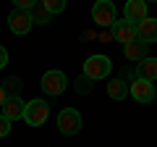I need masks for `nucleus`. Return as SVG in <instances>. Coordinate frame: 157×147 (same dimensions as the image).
Here are the masks:
<instances>
[{"label": "nucleus", "mask_w": 157, "mask_h": 147, "mask_svg": "<svg viewBox=\"0 0 157 147\" xmlns=\"http://www.w3.org/2000/svg\"><path fill=\"white\" fill-rule=\"evenodd\" d=\"M110 71H113V63L107 55H89L84 61V71L81 74H86L92 81H100V79H107Z\"/></svg>", "instance_id": "f257e3e1"}, {"label": "nucleus", "mask_w": 157, "mask_h": 147, "mask_svg": "<svg viewBox=\"0 0 157 147\" xmlns=\"http://www.w3.org/2000/svg\"><path fill=\"white\" fill-rule=\"evenodd\" d=\"M66 87H68V79H66V74L58 71V68H52V71H47L45 76H42V92H45V95H50V97L63 95V92H66Z\"/></svg>", "instance_id": "f03ea898"}, {"label": "nucleus", "mask_w": 157, "mask_h": 147, "mask_svg": "<svg viewBox=\"0 0 157 147\" xmlns=\"http://www.w3.org/2000/svg\"><path fill=\"white\" fill-rule=\"evenodd\" d=\"M50 116V105L45 100H29L26 102V110H24V121L29 126H42Z\"/></svg>", "instance_id": "7ed1b4c3"}, {"label": "nucleus", "mask_w": 157, "mask_h": 147, "mask_svg": "<svg viewBox=\"0 0 157 147\" xmlns=\"http://www.w3.org/2000/svg\"><path fill=\"white\" fill-rule=\"evenodd\" d=\"M58 129H60V134H66V137L78 134V131H81V113L73 110V108L60 110V113H58Z\"/></svg>", "instance_id": "20e7f679"}, {"label": "nucleus", "mask_w": 157, "mask_h": 147, "mask_svg": "<svg viewBox=\"0 0 157 147\" xmlns=\"http://www.w3.org/2000/svg\"><path fill=\"white\" fill-rule=\"evenodd\" d=\"M115 6H113L110 0H97L94 6H92V21L97 26H113L115 24Z\"/></svg>", "instance_id": "39448f33"}, {"label": "nucleus", "mask_w": 157, "mask_h": 147, "mask_svg": "<svg viewBox=\"0 0 157 147\" xmlns=\"http://www.w3.org/2000/svg\"><path fill=\"white\" fill-rule=\"evenodd\" d=\"M128 95L134 97L136 102H141V105H147V102L155 100V84L147 79H139L136 76L134 81H128Z\"/></svg>", "instance_id": "423d86ee"}, {"label": "nucleus", "mask_w": 157, "mask_h": 147, "mask_svg": "<svg viewBox=\"0 0 157 147\" xmlns=\"http://www.w3.org/2000/svg\"><path fill=\"white\" fill-rule=\"evenodd\" d=\"M8 26H11L13 34H29V32H32V26H34L32 13L21 11V8H13L11 16H8Z\"/></svg>", "instance_id": "0eeeda50"}, {"label": "nucleus", "mask_w": 157, "mask_h": 147, "mask_svg": "<svg viewBox=\"0 0 157 147\" xmlns=\"http://www.w3.org/2000/svg\"><path fill=\"white\" fill-rule=\"evenodd\" d=\"M113 40H115V42H123V45L139 40V34H136V24L126 21V18H123V21H115V24H113Z\"/></svg>", "instance_id": "6e6552de"}, {"label": "nucleus", "mask_w": 157, "mask_h": 147, "mask_svg": "<svg viewBox=\"0 0 157 147\" xmlns=\"http://www.w3.org/2000/svg\"><path fill=\"white\" fill-rule=\"evenodd\" d=\"M149 16L147 13V3L144 0H126V6H123V18L131 24H139L144 21V18Z\"/></svg>", "instance_id": "1a4fd4ad"}, {"label": "nucleus", "mask_w": 157, "mask_h": 147, "mask_svg": "<svg viewBox=\"0 0 157 147\" xmlns=\"http://www.w3.org/2000/svg\"><path fill=\"white\" fill-rule=\"evenodd\" d=\"M136 34H139V40L147 42V45L157 42V18H149V16H147L144 21H139V24H136Z\"/></svg>", "instance_id": "9d476101"}, {"label": "nucleus", "mask_w": 157, "mask_h": 147, "mask_svg": "<svg viewBox=\"0 0 157 147\" xmlns=\"http://www.w3.org/2000/svg\"><path fill=\"white\" fill-rule=\"evenodd\" d=\"M24 110H26V102H24L21 97H8V100L3 102V116H6L8 121L24 118Z\"/></svg>", "instance_id": "9b49d317"}, {"label": "nucleus", "mask_w": 157, "mask_h": 147, "mask_svg": "<svg viewBox=\"0 0 157 147\" xmlns=\"http://www.w3.org/2000/svg\"><path fill=\"white\" fill-rule=\"evenodd\" d=\"M136 76L139 79H147V81H155L157 79V58L147 55L144 61L136 63Z\"/></svg>", "instance_id": "f8f14e48"}, {"label": "nucleus", "mask_w": 157, "mask_h": 147, "mask_svg": "<svg viewBox=\"0 0 157 147\" xmlns=\"http://www.w3.org/2000/svg\"><path fill=\"white\" fill-rule=\"evenodd\" d=\"M123 53H126L128 61L139 63V61H144V58H147V42L134 40V42H128V45H123Z\"/></svg>", "instance_id": "ddd939ff"}, {"label": "nucleus", "mask_w": 157, "mask_h": 147, "mask_svg": "<svg viewBox=\"0 0 157 147\" xmlns=\"http://www.w3.org/2000/svg\"><path fill=\"white\" fill-rule=\"evenodd\" d=\"M107 95L113 97V100H126V95H128V81L126 79H110L107 81Z\"/></svg>", "instance_id": "4468645a"}, {"label": "nucleus", "mask_w": 157, "mask_h": 147, "mask_svg": "<svg viewBox=\"0 0 157 147\" xmlns=\"http://www.w3.org/2000/svg\"><path fill=\"white\" fill-rule=\"evenodd\" d=\"M29 13H32V21H37L39 26H47V24L52 21V13L47 11L45 6H42V0H39V3H37V6H34V8H32Z\"/></svg>", "instance_id": "2eb2a0df"}, {"label": "nucleus", "mask_w": 157, "mask_h": 147, "mask_svg": "<svg viewBox=\"0 0 157 147\" xmlns=\"http://www.w3.org/2000/svg\"><path fill=\"white\" fill-rule=\"evenodd\" d=\"M3 89H6V97H21V89H24V81L18 76H8L3 81Z\"/></svg>", "instance_id": "dca6fc26"}, {"label": "nucleus", "mask_w": 157, "mask_h": 147, "mask_svg": "<svg viewBox=\"0 0 157 147\" xmlns=\"http://www.w3.org/2000/svg\"><path fill=\"white\" fill-rule=\"evenodd\" d=\"M73 89H76L78 95H89V92H92V79L86 76V74L76 76V81H73Z\"/></svg>", "instance_id": "f3484780"}, {"label": "nucleus", "mask_w": 157, "mask_h": 147, "mask_svg": "<svg viewBox=\"0 0 157 147\" xmlns=\"http://www.w3.org/2000/svg\"><path fill=\"white\" fill-rule=\"evenodd\" d=\"M42 6L55 16V13H63V11H66V0H42Z\"/></svg>", "instance_id": "a211bd4d"}, {"label": "nucleus", "mask_w": 157, "mask_h": 147, "mask_svg": "<svg viewBox=\"0 0 157 147\" xmlns=\"http://www.w3.org/2000/svg\"><path fill=\"white\" fill-rule=\"evenodd\" d=\"M39 0H13V6L16 8H21V11H32L34 6H37Z\"/></svg>", "instance_id": "6ab92c4d"}, {"label": "nucleus", "mask_w": 157, "mask_h": 147, "mask_svg": "<svg viewBox=\"0 0 157 147\" xmlns=\"http://www.w3.org/2000/svg\"><path fill=\"white\" fill-rule=\"evenodd\" d=\"M8 131H11V121L0 113V139H3V137H8Z\"/></svg>", "instance_id": "aec40b11"}, {"label": "nucleus", "mask_w": 157, "mask_h": 147, "mask_svg": "<svg viewBox=\"0 0 157 147\" xmlns=\"http://www.w3.org/2000/svg\"><path fill=\"white\" fill-rule=\"evenodd\" d=\"M6 66H8V50H6L3 45H0V71H3Z\"/></svg>", "instance_id": "412c9836"}, {"label": "nucleus", "mask_w": 157, "mask_h": 147, "mask_svg": "<svg viewBox=\"0 0 157 147\" xmlns=\"http://www.w3.org/2000/svg\"><path fill=\"white\" fill-rule=\"evenodd\" d=\"M8 97H6V89H3V84H0V108H3V102H6Z\"/></svg>", "instance_id": "4be33fe9"}, {"label": "nucleus", "mask_w": 157, "mask_h": 147, "mask_svg": "<svg viewBox=\"0 0 157 147\" xmlns=\"http://www.w3.org/2000/svg\"><path fill=\"white\" fill-rule=\"evenodd\" d=\"M144 3H157V0H144Z\"/></svg>", "instance_id": "5701e85b"}]
</instances>
